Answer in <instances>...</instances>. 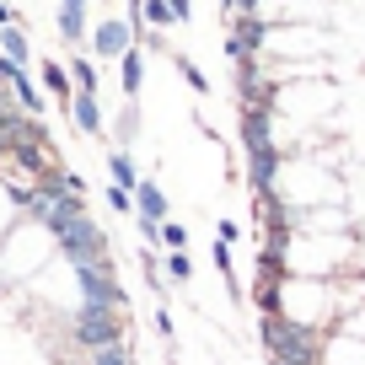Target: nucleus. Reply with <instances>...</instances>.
Instances as JSON below:
<instances>
[{
	"instance_id": "nucleus-21",
	"label": "nucleus",
	"mask_w": 365,
	"mask_h": 365,
	"mask_svg": "<svg viewBox=\"0 0 365 365\" xmlns=\"http://www.w3.org/2000/svg\"><path fill=\"white\" fill-rule=\"evenodd\" d=\"M156 333H161V339H172V317H167V307H156Z\"/></svg>"
},
{
	"instance_id": "nucleus-5",
	"label": "nucleus",
	"mask_w": 365,
	"mask_h": 365,
	"mask_svg": "<svg viewBox=\"0 0 365 365\" xmlns=\"http://www.w3.org/2000/svg\"><path fill=\"white\" fill-rule=\"evenodd\" d=\"M129 38H135V27H129V22H118V16H113V22H103L97 33H91V48H97V59H124L129 48H135Z\"/></svg>"
},
{
	"instance_id": "nucleus-19",
	"label": "nucleus",
	"mask_w": 365,
	"mask_h": 365,
	"mask_svg": "<svg viewBox=\"0 0 365 365\" xmlns=\"http://www.w3.org/2000/svg\"><path fill=\"white\" fill-rule=\"evenodd\" d=\"M108 205H113L118 215H129V210H135V194H124L118 182H108Z\"/></svg>"
},
{
	"instance_id": "nucleus-18",
	"label": "nucleus",
	"mask_w": 365,
	"mask_h": 365,
	"mask_svg": "<svg viewBox=\"0 0 365 365\" xmlns=\"http://www.w3.org/2000/svg\"><path fill=\"white\" fill-rule=\"evenodd\" d=\"M76 81H81V91L97 97V65H91V59H76Z\"/></svg>"
},
{
	"instance_id": "nucleus-15",
	"label": "nucleus",
	"mask_w": 365,
	"mask_h": 365,
	"mask_svg": "<svg viewBox=\"0 0 365 365\" xmlns=\"http://www.w3.org/2000/svg\"><path fill=\"white\" fill-rule=\"evenodd\" d=\"M91 365H135L124 344H108V349H91Z\"/></svg>"
},
{
	"instance_id": "nucleus-22",
	"label": "nucleus",
	"mask_w": 365,
	"mask_h": 365,
	"mask_svg": "<svg viewBox=\"0 0 365 365\" xmlns=\"http://www.w3.org/2000/svg\"><path fill=\"white\" fill-rule=\"evenodd\" d=\"M172 6V16H178V22H188V16H194V6H188V0H167Z\"/></svg>"
},
{
	"instance_id": "nucleus-10",
	"label": "nucleus",
	"mask_w": 365,
	"mask_h": 365,
	"mask_svg": "<svg viewBox=\"0 0 365 365\" xmlns=\"http://www.w3.org/2000/svg\"><path fill=\"white\" fill-rule=\"evenodd\" d=\"M0 48H6L11 65H27V59H33V43H27L22 27H0Z\"/></svg>"
},
{
	"instance_id": "nucleus-11",
	"label": "nucleus",
	"mask_w": 365,
	"mask_h": 365,
	"mask_svg": "<svg viewBox=\"0 0 365 365\" xmlns=\"http://www.w3.org/2000/svg\"><path fill=\"white\" fill-rule=\"evenodd\" d=\"M118 70H124V91L135 97V91H140V81H145V59H140V48H129V54L118 59Z\"/></svg>"
},
{
	"instance_id": "nucleus-7",
	"label": "nucleus",
	"mask_w": 365,
	"mask_h": 365,
	"mask_svg": "<svg viewBox=\"0 0 365 365\" xmlns=\"http://www.w3.org/2000/svg\"><path fill=\"white\" fill-rule=\"evenodd\" d=\"M70 113H76L81 135H103V113H97V97H91V91H76V97H70Z\"/></svg>"
},
{
	"instance_id": "nucleus-14",
	"label": "nucleus",
	"mask_w": 365,
	"mask_h": 365,
	"mask_svg": "<svg viewBox=\"0 0 365 365\" xmlns=\"http://www.w3.org/2000/svg\"><path fill=\"white\" fill-rule=\"evenodd\" d=\"M156 242H161L167 252H182V247H188V231H182L178 220H161V237H156Z\"/></svg>"
},
{
	"instance_id": "nucleus-20",
	"label": "nucleus",
	"mask_w": 365,
	"mask_h": 365,
	"mask_svg": "<svg viewBox=\"0 0 365 365\" xmlns=\"http://www.w3.org/2000/svg\"><path fill=\"white\" fill-rule=\"evenodd\" d=\"M140 269H145V279L161 290V263H156V252H145V258H140Z\"/></svg>"
},
{
	"instance_id": "nucleus-8",
	"label": "nucleus",
	"mask_w": 365,
	"mask_h": 365,
	"mask_svg": "<svg viewBox=\"0 0 365 365\" xmlns=\"http://www.w3.org/2000/svg\"><path fill=\"white\" fill-rule=\"evenodd\" d=\"M59 33H65V43H81V33H86V0H65L59 6Z\"/></svg>"
},
{
	"instance_id": "nucleus-3",
	"label": "nucleus",
	"mask_w": 365,
	"mask_h": 365,
	"mask_svg": "<svg viewBox=\"0 0 365 365\" xmlns=\"http://www.w3.org/2000/svg\"><path fill=\"white\" fill-rule=\"evenodd\" d=\"M76 285H81V301H86V307H113V312H124V290H118L113 258L81 263V269H76Z\"/></svg>"
},
{
	"instance_id": "nucleus-2",
	"label": "nucleus",
	"mask_w": 365,
	"mask_h": 365,
	"mask_svg": "<svg viewBox=\"0 0 365 365\" xmlns=\"http://www.w3.org/2000/svg\"><path fill=\"white\" fill-rule=\"evenodd\" d=\"M76 344L86 349H108V344H124V312L113 307H76Z\"/></svg>"
},
{
	"instance_id": "nucleus-6",
	"label": "nucleus",
	"mask_w": 365,
	"mask_h": 365,
	"mask_svg": "<svg viewBox=\"0 0 365 365\" xmlns=\"http://www.w3.org/2000/svg\"><path fill=\"white\" fill-rule=\"evenodd\" d=\"M135 210H140V220H167V194H161V182H145L140 178V188H135Z\"/></svg>"
},
{
	"instance_id": "nucleus-17",
	"label": "nucleus",
	"mask_w": 365,
	"mask_h": 365,
	"mask_svg": "<svg viewBox=\"0 0 365 365\" xmlns=\"http://www.w3.org/2000/svg\"><path fill=\"white\" fill-rule=\"evenodd\" d=\"M178 70H182V81H188V86L194 91H210V81H205V70L194 65V59H178Z\"/></svg>"
},
{
	"instance_id": "nucleus-13",
	"label": "nucleus",
	"mask_w": 365,
	"mask_h": 365,
	"mask_svg": "<svg viewBox=\"0 0 365 365\" xmlns=\"http://www.w3.org/2000/svg\"><path fill=\"white\" fill-rule=\"evenodd\" d=\"M140 16H145L150 27H172V22H178V16H172V6H167V0H140Z\"/></svg>"
},
{
	"instance_id": "nucleus-9",
	"label": "nucleus",
	"mask_w": 365,
	"mask_h": 365,
	"mask_svg": "<svg viewBox=\"0 0 365 365\" xmlns=\"http://www.w3.org/2000/svg\"><path fill=\"white\" fill-rule=\"evenodd\" d=\"M108 172H113V182L124 188V194L140 188V172H135V156H129V150H113V156H108Z\"/></svg>"
},
{
	"instance_id": "nucleus-4",
	"label": "nucleus",
	"mask_w": 365,
	"mask_h": 365,
	"mask_svg": "<svg viewBox=\"0 0 365 365\" xmlns=\"http://www.w3.org/2000/svg\"><path fill=\"white\" fill-rule=\"evenodd\" d=\"M59 247H65V258L76 263H97V258H108V237H103V226L91 215H81V220H70L65 231H59Z\"/></svg>"
},
{
	"instance_id": "nucleus-12",
	"label": "nucleus",
	"mask_w": 365,
	"mask_h": 365,
	"mask_svg": "<svg viewBox=\"0 0 365 365\" xmlns=\"http://www.w3.org/2000/svg\"><path fill=\"white\" fill-rule=\"evenodd\" d=\"M43 86L54 91V97H65V103L76 97V86H70V70H65V65H54V59L43 65Z\"/></svg>"
},
{
	"instance_id": "nucleus-23",
	"label": "nucleus",
	"mask_w": 365,
	"mask_h": 365,
	"mask_svg": "<svg viewBox=\"0 0 365 365\" xmlns=\"http://www.w3.org/2000/svg\"><path fill=\"white\" fill-rule=\"evenodd\" d=\"M0 27H11V6L6 0H0Z\"/></svg>"
},
{
	"instance_id": "nucleus-1",
	"label": "nucleus",
	"mask_w": 365,
	"mask_h": 365,
	"mask_svg": "<svg viewBox=\"0 0 365 365\" xmlns=\"http://www.w3.org/2000/svg\"><path fill=\"white\" fill-rule=\"evenodd\" d=\"M263 344H269L274 365H317V333L296 328V322H285V317L263 322Z\"/></svg>"
},
{
	"instance_id": "nucleus-16",
	"label": "nucleus",
	"mask_w": 365,
	"mask_h": 365,
	"mask_svg": "<svg viewBox=\"0 0 365 365\" xmlns=\"http://www.w3.org/2000/svg\"><path fill=\"white\" fill-rule=\"evenodd\" d=\"M167 279H194V263H188V252H167Z\"/></svg>"
}]
</instances>
